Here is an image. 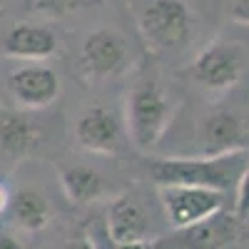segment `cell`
Segmentation results:
<instances>
[{"instance_id": "1", "label": "cell", "mask_w": 249, "mask_h": 249, "mask_svg": "<svg viewBox=\"0 0 249 249\" xmlns=\"http://www.w3.org/2000/svg\"><path fill=\"white\" fill-rule=\"evenodd\" d=\"M249 167V150H237L217 157H155L147 170L157 187H204L230 195L237 192L239 179Z\"/></svg>"}, {"instance_id": "2", "label": "cell", "mask_w": 249, "mask_h": 249, "mask_svg": "<svg viewBox=\"0 0 249 249\" xmlns=\"http://www.w3.org/2000/svg\"><path fill=\"white\" fill-rule=\"evenodd\" d=\"M172 120V102L157 80L144 77L130 90L127 105H124V124L132 144L142 152L157 147L162 135L167 132Z\"/></svg>"}, {"instance_id": "3", "label": "cell", "mask_w": 249, "mask_h": 249, "mask_svg": "<svg viewBox=\"0 0 249 249\" xmlns=\"http://www.w3.org/2000/svg\"><path fill=\"white\" fill-rule=\"evenodd\" d=\"M142 40L152 50H177L192 37L195 15L184 0H147L137 15Z\"/></svg>"}, {"instance_id": "4", "label": "cell", "mask_w": 249, "mask_h": 249, "mask_svg": "<svg viewBox=\"0 0 249 249\" xmlns=\"http://www.w3.org/2000/svg\"><path fill=\"white\" fill-rule=\"evenodd\" d=\"M132 53L127 37L115 28H97L85 40L77 55V70L85 82H102L130 70Z\"/></svg>"}, {"instance_id": "5", "label": "cell", "mask_w": 249, "mask_h": 249, "mask_svg": "<svg viewBox=\"0 0 249 249\" xmlns=\"http://www.w3.org/2000/svg\"><path fill=\"white\" fill-rule=\"evenodd\" d=\"M190 77L210 92H224L234 88L244 72V50L230 40H212L187 68Z\"/></svg>"}, {"instance_id": "6", "label": "cell", "mask_w": 249, "mask_h": 249, "mask_svg": "<svg viewBox=\"0 0 249 249\" xmlns=\"http://www.w3.org/2000/svg\"><path fill=\"white\" fill-rule=\"evenodd\" d=\"M160 190V202L164 217H167L172 230H182L197 222H204L219 212H227V197L224 192L217 190H204V187H157Z\"/></svg>"}, {"instance_id": "7", "label": "cell", "mask_w": 249, "mask_h": 249, "mask_svg": "<svg viewBox=\"0 0 249 249\" xmlns=\"http://www.w3.org/2000/svg\"><path fill=\"white\" fill-rule=\"evenodd\" d=\"M239 217L237 212H219L204 222L172 230L162 239H155V249H224L237 239Z\"/></svg>"}, {"instance_id": "8", "label": "cell", "mask_w": 249, "mask_h": 249, "mask_svg": "<svg viewBox=\"0 0 249 249\" xmlns=\"http://www.w3.org/2000/svg\"><path fill=\"white\" fill-rule=\"evenodd\" d=\"M10 97L25 110L50 107L60 95V77L50 65L43 62H28L8 75Z\"/></svg>"}, {"instance_id": "9", "label": "cell", "mask_w": 249, "mask_h": 249, "mask_svg": "<svg viewBox=\"0 0 249 249\" xmlns=\"http://www.w3.org/2000/svg\"><path fill=\"white\" fill-rule=\"evenodd\" d=\"M75 140L85 152L115 155L122 144V122L115 110L105 105H92L75 120Z\"/></svg>"}, {"instance_id": "10", "label": "cell", "mask_w": 249, "mask_h": 249, "mask_svg": "<svg viewBox=\"0 0 249 249\" xmlns=\"http://www.w3.org/2000/svg\"><path fill=\"white\" fill-rule=\"evenodd\" d=\"M244 122L232 110H212L197 124V144L204 157H217L227 152L247 150L244 147Z\"/></svg>"}, {"instance_id": "11", "label": "cell", "mask_w": 249, "mask_h": 249, "mask_svg": "<svg viewBox=\"0 0 249 249\" xmlns=\"http://www.w3.org/2000/svg\"><path fill=\"white\" fill-rule=\"evenodd\" d=\"M105 237L110 242H142L150 237V217L135 197L120 195L110 202Z\"/></svg>"}, {"instance_id": "12", "label": "cell", "mask_w": 249, "mask_h": 249, "mask_svg": "<svg viewBox=\"0 0 249 249\" xmlns=\"http://www.w3.org/2000/svg\"><path fill=\"white\" fill-rule=\"evenodd\" d=\"M3 53L18 60L40 62L57 53V35L48 25L18 23L3 40Z\"/></svg>"}, {"instance_id": "13", "label": "cell", "mask_w": 249, "mask_h": 249, "mask_svg": "<svg viewBox=\"0 0 249 249\" xmlns=\"http://www.w3.org/2000/svg\"><path fill=\"white\" fill-rule=\"evenodd\" d=\"M40 144V130L37 124L15 110L0 112V150L8 157H28Z\"/></svg>"}, {"instance_id": "14", "label": "cell", "mask_w": 249, "mask_h": 249, "mask_svg": "<svg viewBox=\"0 0 249 249\" xmlns=\"http://www.w3.org/2000/svg\"><path fill=\"white\" fill-rule=\"evenodd\" d=\"M57 177H60V187H62V192H65V197L75 204H90L107 192L102 175L85 167V164H68V167H60Z\"/></svg>"}, {"instance_id": "15", "label": "cell", "mask_w": 249, "mask_h": 249, "mask_svg": "<svg viewBox=\"0 0 249 249\" xmlns=\"http://www.w3.org/2000/svg\"><path fill=\"white\" fill-rule=\"evenodd\" d=\"M8 210H10L13 224L20 227V230H25V232L43 230V227H48V222L53 217L48 199L37 190H18L8 202Z\"/></svg>"}, {"instance_id": "16", "label": "cell", "mask_w": 249, "mask_h": 249, "mask_svg": "<svg viewBox=\"0 0 249 249\" xmlns=\"http://www.w3.org/2000/svg\"><path fill=\"white\" fill-rule=\"evenodd\" d=\"M105 0H28V5L37 13H45L50 18H65L77 10H88L95 5H102Z\"/></svg>"}, {"instance_id": "17", "label": "cell", "mask_w": 249, "mask_h": 249, "mask_svg": "<svg viewBox=\"0 0 249 249\" xmlns=\"http://www.w3.org/2000/svg\"><path fill=\"white\" fill-rule=\"evenodd\" d=\"M234 207H237V217L239 219H247L249 214V167L244 170L242 179H239V187H237V192H234Z\"/></svg>"}, {"instance_id": "18", "label": "cell", "mask_w": 249, "mask_h": 249, "mask_svg": "<svg viewBox=\"0 0 249 249\" xmlns=\"http://www.w3.org/2000/svg\"><path fill=\"white\" fill-rule=\"evenodd\" d=\"M227 13H230L234 23L249 25V0H230L227 3Z\"/></svg>"}, {"instance_id": "19", "label": "cell", "mask_w": 249, "mask_h": 249, "mask_svg": "<svg viewBox=\"0 0 249 249\" xmlns=\"http://www.w3.org/2000/svg\"><path fill=\"white\" fill-rule=\"evenodd\" d=\"M0 249H25L23 242L18 239V234L10 230V227L0 224Z\"/></svg>"}, {"instance_id": "20", "label": "cell", "mask_w": 249, "mask_h": 249, "mask_svg": "<svg viewBox=\"0 0 249 249\" xmlns=\"http://www.w3.org/2000/svg\"><path fill=\"white\" fill-rule=\"evenodd\" d=\"M107 249H155V239H142V242H110L107 239Z\"/></svg>"}, {"instance_id": "21", "label": "cell", "mask_w": 249, "mask_h": 249, "mask_svg": "<svg viewBox=\"0 0 249 249\" xmlns=\"http://www.w3.org/2000/svg\"><path fill=\"white\" fill-rule=\"evenodd\" d=\"M62 249H97V247H95L92 237H88V234H75Z\"/></svg>"}, {"instance_id": "22", "label": "cell", "mask_w": 249, "mask_h": 249, "mask_svg": "<svg viewBox=\"0 0 249 249\" xmlns=\"http://www.w3.org/2000/svg\"><path fill=\"white\" fill-rule=\"evenodd\" d=\"M8 202H10V197H8V192H5V187L0 184V212L8 210Z\"/></svg>"}, {"instance_id": "23", "label": "cell", "mask_w": 249, "mask_h": 249, "mask_svg": "<svg viewBox=\"0 0 249 249\" xmlns=\"http://www.w3.org/2000/svg\"><path fill=\"white\" fill-rule=\"evenodd\" d=\"M247 222H249V214H247Z\"/></svg>"}]
</instances>
